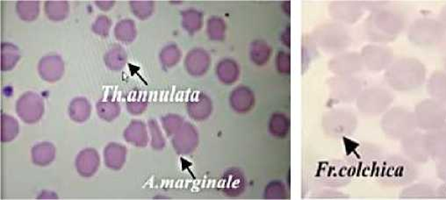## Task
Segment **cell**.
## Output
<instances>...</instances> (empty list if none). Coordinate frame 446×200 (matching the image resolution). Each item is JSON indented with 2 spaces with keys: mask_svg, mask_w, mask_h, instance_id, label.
<instances>
[{
  "mask_svg": "<svg viewBox=\"0 0 446 200\" xmlns=\"http://www.w3.org/2000/svg\"><path fill=\"white\" fill-rule=\"evenodd\" d=\"M444 36L442 23L432 20H420L415 22L410 30V39L417 45H434Z\"/></svg>",
  "mask_w": 446,
  "mask_h": 200,
  "instance_id": "cell-4",
  "label": "cell"
},
{
  "mask_svg": "<svg viewBox=\"0 0 446 200\" xmlns=\"http://www.w3.org/2000/svg\"><path fill=\"white\" fill-rule=\"evenodd\" d=\"M428 90L430 96L440 101L443 103L446 101V74L444 73H435L433 76H430V82L428 84Z\"/></svg>",
  "mask_w": 446,
  "mask_h": 200,
  "instance_id": "cell-8",
  "label": "cell"
},
{
  "mask_svg": "<svg viewBox=\"0 0 446 200\" xmlns=\"http://www.w3.org/2000/svg\"><path fill=\"white\" fill-rule=\"evenodd\" d=\"M445 128H446V124H445Z\"/></svg>",
  "mask_w": 446,
  "mask_h": 200,
  "instance_id": "cell-10",
  "label": "cell"
},
{
  "mask_svg": "<svg viewBox=\"0 0 446 200\" xmlns=\"http://www.w3.org/2000/svg\"><path fill=\"white\" fill-rule=\"evenodd\" d=\"M383 124L387 136L394 139H403L417 128L415 115L403 109H392L388 111Z\"/></svg>",
  "mask_w": 446,
  "mask_h": 200,
  "instance_id": "cell-3",
  "label": "cell"
},
{
  "mask_svg": "<svg viewBox=\"0 0 446 200\" xmlns=\"http://www.w3.org/2000/svg\"><path fill=\"white\" fill-rule=\"evenodd\" d=\"M403 152L407 157L419 163L428 161L429 154L425 147V134L411 133L402 142Z\"/></svg>",
  "mask_w": 446,
  "mask_h": 200,
  "instance_id": "cell-5",
  "label": "cell"
},
{
  "mask_svg": "<svg viewBox=\"0 0 446 200\" xmlns=\"http://www.w3.org/2000/svg\"><path fill=\"white\" fill-rule=\"evenodd\" d=\"M414 115L417 126L422 129L432 131L445 126L446 110L442 103L435 99L419 104Z\"/></svg>",
  "mask_w": 446,
  "mask_h": 200,
  "instance_id": "cell-2",
  "label": "cell"
},
{
  "mask_svg": "<svg viewBox=\"0 0 446 200\" xmlns=\"http://www.w3.org/2000/svg\"><path fill=\"white\" fill-rule=\"evenodd\" d=\"M425 70L420 61L414 59L396 61L388 67L387 81L396 91L417 89L425 82Z\"/></svg>",
  "mask_w": 446,
  "mask_h": 200,
  "instance_id": "cell-1",
  "label": "cell"
},
{
  "mask_svg": "<svg viewBox=\"0 0 446 200\" xmlns=\"http://www.w3.org/2000/svg\"><path fill=\"white\" fill-rule=\"evenodd\" d=\"M437 172L438 176H440L442 179L446 180V157L444 159L443 161H442L440 166L438 165Z\"/></svg>",
  "mask_w": 446,
  "mask_h": 200,
  "instance_id": "cell-9",
  "label": "cell"
},
{
  "mask_svg": "<svg viewBox=\"0 0 446 200\" xmlns=\"http://www.w3.org/2000/svg\"><path fill=\"white\" fill-rule=\"evenodd\" d=\"M382 173L387 182L390 181L395 186H402L401 184H405L406 180L412 176L413 167L405 160H398L397 163L395 161H387V169Z\"/></svg>",
  "mask_w": 446,
  "mask_h": 200,
  "instance_id": "cell-7",
  "label": "cell"
},
{
  "mask_svg": "<svg viewBox=\"0 0 446 200\" xmlns=\"http://www.w3.org/2000/svg\"><path fill=\"white\" fill-rule=\"evenodd\" d=\"M425 147L429 156L437 159L446 157V128L429 131L425 134Z\"/></svg>",
  "mask_w": 446,
  "mask_h": 200,
  "instance_id": "cell-6",
  "label": "cell"
}]
</instances>
